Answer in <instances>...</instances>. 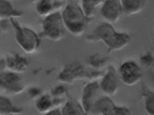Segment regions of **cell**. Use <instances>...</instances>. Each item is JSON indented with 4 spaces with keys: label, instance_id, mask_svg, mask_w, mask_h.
Returning <instances> with one entry per match:
<instances>
[{
    "label": "cell",
    "instance_id": "9c48e42d",
    "mask_svg": "<svg viewBox=\"0 0 154 115\" xmlns=\"http://www.w3.org/2000/svg\"><path fill=\"white\" fill-rule=\"evenodd\" d=\"M101 7L102 17L109 24L117 23L123 13L121 0H104Z\"/></svg>",
    "mask_w": 154,
    "mask_h": 115
},
{
    "label": "cell",
    "instance_id": "ffe728a7",
    "mask_svg": "<svg viewBox=\"0 0 154 115\" xmlns=\"http://www.w3.org/2000/svg\"><path fill=\"white\" fill-rule=\"evenodd\" d=\"M104 0H82L81 6L86 17L91 19L95 15L96 10L102 5Z\"/></svg>",
    "mask_w": 154,
    "mask_h": 115
},
{
    "label": "cell",
    "instance_id": "d6986e66",
    "mask_svg": "<svg viewBox=\"0 0 154 115\" xmlns=\"http://www.w3.org/2000/svg\"><path fill=\"white\" fill-rule=\"evenodd\" d=\"M54 107L53 98L49 93H43L36 100V109L39 113L46 114Z\"/></svg>",
    "mask_w": 154,
    "mask_h": 115
},
{
    "label": "cell",
    "instance_id": "484cf974",
    "mask_svg": "<svg viewBox=\"0 0 154 115\" xmlns=\"http://www.w3.org/2000/svg\"><path fill=\"white\" fill-rule=\"evenodd\" d=\"M66 1V0H54L55 3L57 11H60L62 9L64 8L65 6L66 5L64 4V2Z\"/></svg>",
    "mask_w": 154,
    "mask_h": 115
},
{
    "label": "cell",
    "instance_id": "8992f818",
    "mask_svg": "<svg viewBox=\"0 0 154 115\" xmlns=\"http://www.w3.org/2000/svg\"><path fill=\"white\" fill-rule=\"evenodd\" d=\"M20 74L10 71L0 72V90L5 95H16L22 93L26 86Z\"/></svg>",
    "mask_w": 154,
    "mask_h": 115
},
{
    "label": "cell",
    "instance_id": "cb8c5ba5",
    "mask_svg": "<svg viewBox=\"0 0 154 115\" xmlns=\"http://www.w3.org/2000/svg\"><path fill=\"white\" fill-rule=\"evenodd\" d=\"M1 21V32L3 34L8 33L12 27L10 20H0Z\"/></svg>",
    "mask_w": 154,
    "mask_h": 115
},
{
    "label": "cell",
    "instance_id": "5bb4252c",
    "mask_svg": "<svg viewBox=\"0 0 154 115\" xmlns=\"http://www.w3.org/2000/svg\"><path fill=\"white\" fill-rule=\"evenodd\" d=\"M23 109L14 104L11 100L5 94L0 95V114L18 115L23 112Z\"/></svg>",
    "mask_w": 154,
    "mask_h": 115
},
{
    "label": "cell",
    "instance_id": "5b68a950",
    "mask_svg": "<svg viewBox=\"0 0 154 115\" xmlns=\"http://www.w3.org/2000/svg\"><path fill=\"white\" fill-rule=\"evenodd\" d=\"M119 33L114 30L112 24L105 22L99 24L92 32L86 37V41L89 42L101 41L110 51L118 41Z\"/></svg>",
    "mask_w": 154,
    "mask_h": 115
},
{
    "label": "cell",
    "instance_id": "7402d4cb",
    "mask_svg": "<svg viewBox=\"0 0 154 115\" xmlns=\"http://www.w3.org/2000/svg\"><path fill=\"white\" fill-rule=\"evenodd\" d=\"M27 94L30 99L36 100L43 94V92L42 89L39 87L32 86L29 88L27 91Z\"/></svg>",
    "mask_w": 154,
    "mask_h": 115
},
{
    "label": "cell",
    "instance_id": "d4e9b609",
    "mask_svg": "<svg viewBox=\"0 0 154 115\" xmlns=\"http://www.w3.org/2000/svg\"><path fill=\"white\" fill-rule=\"evenodd\" d=\"M48 115H61L62 114V107H54L46 114Z\"/></svg>",
    "mask_w": 154,
    "mask_h": 115
},
{
    "label": "cell",
    "instance_id": "277c9868",
    "mask_svg": "<svg viewBox=\"0 0 154 115\" xmlns=\"http://www.w3.org/2000/svg\"><path fill=\"white\" fill-rule=\"evenodd\" d=\"M40 35L50 41L58 42L63 39L66 29L60 11L44 17L41 22Z\"/></svg>",
    "mask_w": 154,
    "mask_h": 115
},
{
    "label": "cell",
    "instance_id": "4316f807",
    "mask_svg": "<svg viewBox=\"0 0 154 115\" xmlns=\"http://www.w3.org/2000/svg\"><path fill=\"white\" fill-rule=\"evenodd\" d=\"M6 71H7V64H6L5 56H3L1 58V60H0V72Z\"/></svg>",
    "mask_w": 154,
    "mask_h": 115
},
{
    "label": "cell",
    "instance_id": "52a82bcc",
    "mask_svg": "<svg viewBox=\"0 0 154 115\" xmlns=\"http://www.w3.org/2000/svg\"><path fill=\"white\" fill-rule=\"evenodd\" d=\"M103 93L97 80L91 81L84 87L80 100L86 115L92 114L94 104Z\"/></svg>",
    "mask_w": 154,
    "mask_h": 115
},
{
    "label": "cell",
    "instance_id": "30bf717a",
    "mask_svg": "<svg viewBox=\"0 0 154 115\" xmlns=\"http://www.w3.org/2000/svg\"><path fill=\"white\" fill-rule=\"evenodd\" d=\"M119 79L116 70L113 66H109L100 83L103 94L109 97L115 95L119 89Z\"/></svg>",
    "mask_w": 154,
    "mask_h": 115
},
{
    "label": "cell",
    "instance_id": "7c38bea8",
    "mask_svg": "<svg viewBox=\"0 0 154 115\" xmlns=\"http://www.w3.org/2000/svg\"><path fill=\"white\" fill-rule=\"evenodd\" d=\"M117 107L109 96L101 95L94 106L92 114L112 115L116 113Z\"/></svg>",
    "mask_w": 154,
    "mask_h": 115
},
{
    "label": "cell",
    "instance_id": "9a60e30c",
    "mask_svg": "<svg viewBox=\"0 0 154 115\" xmlns=\"http://www.w3.org/2000/svg\"><path fill=\"white\" fill-rule=\"evenodd\" d=\"M63 115H86L80 100L69 97L62 107Z\"/></svg>",
    "mask_w": 154,
    "mask_h": 115
},
{
    "label": "cell",
    "instance_id": "44dd1931",
    "mask_svg": "<svg viewBox=\"0 0 154 115\" xmlns=\"http://www.w3.org/2000/svg\"><path fill=\"white\" fill-rule=\"evenodd\" d=\"M102 58L97 55L91 56L88 60V66L92 69H100L103 65V62H102L103 61L102 60Z\"/></svg>",
    "mask_w": 154,
    "mask_h": 115
},
{
    "label": "cell",
    "instance_id": "603a6c76",
    "mask_svg": "<svg viewBox=\"0 0 154 115\" xmlns=\"http://www.w3.org/2000/svg\"><path fill=\"white\" fill-rule=\"evenodd\" d=\"M146 108L148 113L154 115V95L149 96L146 100Z\"/></svg>",
    "mask_w": 154,
    "mask_h": 115
},
{
    "label": "cell",
    "instance_id": "83f0119b",
    "mask_svg": "<svg viewBox=\"0 0 154 115\" xmlns=\"http://www.w3.org/2000/svg\"><path fill=\"white\" fill-rule=\"evenodd\" d=\"M38 1L39 0H30V1L32 2H36V3H37Z\"/></svg>",
    "mask_w": 154,
    "mask_h": 115
},
{
    "label": "cell",
    "instance_id": "7a4b0ae2",
    "mask_svg": "<svg viewBox=\"0 0 154 115\" xmlns=\"http://www.w3.org/2000/svg\"><path fill=\"white\" fill-rule=\"evenodd\" d=\"M12 28L15 30V38L17 44L27 54H34L39 49L40 37L31 28L23 26L16 19H10Z\"/></svg>",
    "mask_w": 154,
    "mask_h": 115
},
{
    "label": "cell",
    "instance_id": "ba28073f",
    "mask_svg": "<svg viewBox=\"0 0 154 115\" xmlns=\"http://www.w3.org/2000/svg\"><path fill=\"white\" fill-rule=\"evenodd\" d=\"M118 74L119 80L128 86L137 83L142 75L141 69L133 62H127L123 63L120 67Z\"/></svg>",
    "mask_w": 154,
    "mask_h": 115
},
{
    "label": "cell",
    "instance_id": "4fadbf2b",
    "mask_svg": "<svg viewBox=\"0 0 154 115\" xmlns=\"http://www.w3.org/2000/svg\"><path fill=\"white\" fill-rule=\"evenodd\" d=\"M23 15V11L14 8L8 0H0V20L19 18Z\"/></svg>",
    "mask_w": 154,
    "mask_h": 115
},
{
    "label": "cell",
    "instance_id": "6da1fadb",
    "mask_svg": "<svg viewBox=\"0 0 154 115\" xmlns=\"http://www.w3.org/2000/svg\"><path fill=\"white\" fill-rule=\"evenodd\" d=\"M61 12L66 30L74 36L82 35L90 19L81 5L74 2H68Z\"/></svg>",
    "mask_w": 154,
    "mask_h": 115
},
{
    "label": "cell",
    "instance_id": "ac0fdd59",
    "mask_svg": "<svg viewBox=\"0 0 154 115\" xmlns=\"http://www.w3.org/2000/svg\"><path fill=\"white\" fill-rule=\"evenodd\" d=\"M35 9L38 16L43 17L58 11L54 0H39L36 3Z\"/></svg>",
    "mask_w": 154,
    "mask_h": 115
},
{
    "label": "cell",
    "instance_id": "2e32d148",
    "mask_svg": "<svg viewBox=\"0 0 154 115\" xmlns=\"http://www.w3.org/2000/svg\"><path fill=\"white\" fill-rule=\"evenodd\" d=\"M54 101V107H62L69 98L67 88L63 85H58L52 88L49 92Z\"/></svg>",
    "mask_w": 154,
    "mask_h": 115
},
{
    "label": "cell",
    "instance_id": "3957f363",
    "mask_svg": "<svg viewBox=\"0 0 154 115\" xmlns=\"http://www.w3.org/2000/svg\"><path fill=\"white\" fill-rule=\"evenodd\" d=\"M98 71H90L85 65L78 62L67 64L62 68L57 76V80L63 84L72 85L75 81L88 80H97L99 77Z\"/></svg>",
    "mask_w": 154,
    "mask_h": 115
},
{
    "label": "cell",
    "instance_id": "e0dca14e",
    "mask_svg": "<svg viewBox=\"0 0 154 115\" xmlns=\"http://www.w3.org/2000/svg\"><path fill=\"white\" fill-rule=\"evenodd\" d=\"M123 13L128 16L139 13L144 8L145 0H121Z\"/></svg>",
    "mask_w": 154,
    "mask_h": 115
},
{
    "label": "cell",
    "instance_id": "8fae6325",
    "mask_svg": "<svg viewBox=\"0 0 154 115\" xmlns=\"http://www.w3.org/2000/svg\"><path fill=\"white\" fill-rule=\"evenodd\" d=\"M4 56L7 71L20 74L25 72L29 66L28 58L19 53L11 52Z\"/></svg>",
    "mask_w": 154,
    "mask_h": 115
}]
</instances>
